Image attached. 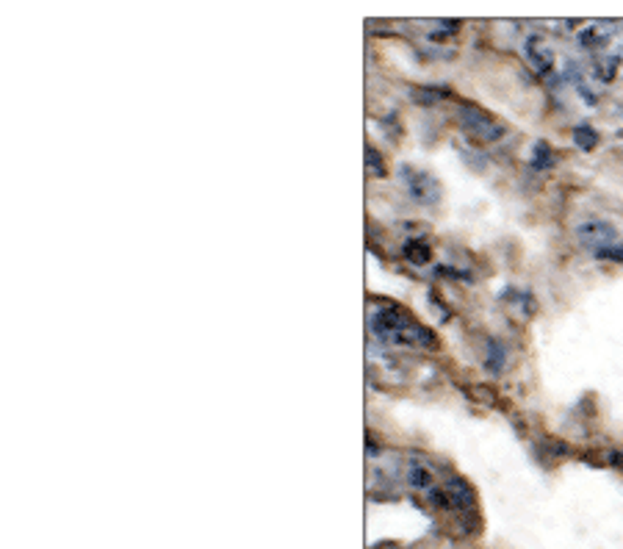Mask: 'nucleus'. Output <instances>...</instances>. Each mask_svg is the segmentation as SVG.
Wrapping results in <instances>:
<instances>
[{
	"mask_svg": "<svg viewBox=\"0 0 623 549\" xmlns=\"http://www.w3.org/2000/svg\"><path fill=\"white\" fill-rule=\"evenodd\" d=\"M402 178H404V186H407V194L421 203V206H435L441 200V186L432 175L427 172H418L413 167H402Z\"/></svg>",
	"mask_w": 623,
	"mask_h": 549,
	"instance_id": "nucleus-3",
	"label": "nucleus"
},
{
	"mask_svg": "<svg viewBox=\"0 0 623 549\" xmlns=\"http://www.w3.org/2000/svg\"><path fill=\"white\" fill-rule=\"evenodd\" d=\"M527 58H529V64H532L537 72H548V70H551V64H554L551 50H546V47L540 45L534 37L527 42Z\"/></svg>",
	"mask_w": 623,
	"mask_h": 549,
	"instance_id": "nucleus-7",
	"label": "nucleus"
},
{
	"mask_svg": "<svg viewBox=\"0 0 623 549\" xmlns=\"http://www.w3.org/2000/svg\"><path fill=\"white\" fill-rule=\"evenodd\" d=\"M368 327L377 339L394 341V344H413V347H438V339L430 327L418 324L410 317L407 308L397 303H383L377 311H371Z\"/></svg>",
	"mask_w": 623,
	"mask_h": 549,
	"instance_id": "nucleus-1",
	"label": "nucleus"
},
{
	"mask_svg": "<svg viewBox=\"0 0 623 549\" xmlns=\"http://www.w3.org/2000/svg\"><path fill=\"white\" fill-rule=\"evenodd\" d=\"M457 120H460V128L474 139L496 141V139L504 137V128H501L490 114L480 111V108H474V106H463L460 114H457Z\"/></svg>",
	"mask_w": 623,
	"mask_h": 549,
	"instance_id": "nucleus-2",
	"label": "nucleus"
},
{
	"mask_svg": "<svg viewBox=\"0 0 623 549\" xmlns=\"http://www.w3.org/2000/svg\"><path fill=\"white\" fill-rule=\"evenodd\" d=\"M507 364V350L499 339H488L485 341V369L490 374H501V369Z\"/></svg>",
	"mask_w": 623,
	"mask_h": 549,
	"instance_id": "nucleus-6",
	"label": "nucleus"
},
{
	"mask_svg": "<svg viewBox=\"0 0 623 549\" xmlns=\"http://www.w3.org/2000/svg\"><path fill=\"white\" fill-rule=\"evenodd\" d=\"M402 253H404V258H407L410 264H427V261L432 258V250H430V244H427V241H418V239H413V241H404Z\"/></svg>",
	"mask_w": 623,
	"mask_h": 549,
	"instance_id": "nucleus-8",
	"label": "nucleus"
},
{
	"mask_svg": "<svg viewBox=\"0 0 623 549\" xmlns=\"http://www.w3.org/2000/svg\"><path fill=\"white\" fill-rule=\"evenodd\" d=\"M532 164L537 170H546V167H551L554 164V150L546 144V141H537L532 150Z\"/></svg>",
	"mask_w": 623,
	"mask_h": 549,
	"instance_id": "nucleus-9",
	"label": "nucleus"
},
{
	"mask_svg": "<svg viewBox=\"0 0 623 549\" xmlns=\"http://www.w3.org/2000/svg\"><path fill=\"white\" fill-rule=\"evenodd\" d=\"M366 156H368V158H366L368 170H371V172H374L377 178H383V175H385V161L380 158V153H377V150H374V147L368 144V147H366Z\"/></svg>",
	"mask_w": 623,
	"mask_h": 549,
	"instance_id": "nucleus-12",
	"label": "nucleus"
},
{
	"mask_svg": "<svg viewBox=\"0 0 623 549\" xmlns=\"http://www.w3.org/2000/svg\"><path fill=\"white\" fill-rule=\"evenodd\" d=\"M574 141H577L582 150H593L598 144V134L590 128V125H579L574 128Z\"/></svg>",
	"mask_w": 623,
	"mask_h": 549,
	"instance_id": "nucleus-11",
	"label": "nucleus"
},
{
	"mask_svg": "<svg viewBox=\"0 0 623 549\" xmlns=\"http://www.w3.org/2000/svg\"><path fill=\"white\" fill-rule=\"evenodd\" d=\"M598 258H604V261H618V264H623V244H610V247L598 250Z\"/></svg>",
	"mask_w": 623,
	"mask_h": 549,
	"instance_id": "nucleus-13",
	"label": "nucleus"
},
{
	"mask_svg": "<svg viewBox=\"0 0 623 549\" xmlns=\"http://www.w3.org/2000/svg\"><path fill=\"white\" fill-rule=\"evenodd\" d=\"M577 236L582 244H587V247H593L598 253V250L610 247L618 239V230H615V225H610L604 220H587V222H579L577 225Z\"/></svg>",
	"mask_w": 623,
	"mask_h": 549,
	"instance_id": "nucleus-4",
	"label": "nucleus"
},
{
	"mask_svg": "<svg viewBox=\"0 0 623 549\" xmlns=\"http://www.w3.org/2000/svg\"><path fill=\"white\" fill-rule=\"evenodd\" d=\"M610 460H612V466H615V469H621V472H623V453H612V455H610Z\"/></svg>",
	"mask_w": 623,
	"mask_h": 549,
	"instance_id": "nucleus-14",
	"label": "nucleus"
},
{
	"mask_svg": "<svg viewBox=\"0 0 623 549\" xmlns=\"http://www.w3.org/2000/svg\"><path fill=\"white\" fill-rule=\"evenodd\" d=\"M444 494H446V507H451V510H460V513L477 510L474 486H471L465 477H449L444 486Z\"/></svg>",
	"mask_w": 623,
	"mask_h": 549,
	"instance_id": "nucleus-5",
	"label": "nucleus"
},
{
	"mask_svg": "<svg viewBox=\"0 0 623 549\" xmlns=\"http://www.w3.org/2000/svg\"><path fill=\"white\" fill-rule=\"evenodd\" d=\"M407 483H410L413 488L427 491V488L432 486V477H430V472H427L424 466H410V472H407Z\"/></svg>",
	"mask_w": 623,
	"mask_h": 549,
	"instance_id": "nucleus-10",
	"label": "nucleus"
}]
</instances>
